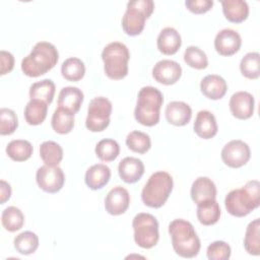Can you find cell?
<instances>
[{"label":"cell","mask_w":260,"mask_h":260,"mask_svg":"<svg viewBox=\"0 0 260 260\" xmlns=\"http://www.w3.org/2000/svg\"><path fill=\"white\" fill-rule=\"evenodd\" d=\"M260 205V183L252 180L240 189L230 191L224 198V206L230 214L236 217L248 215Z\"/></svg>","instance_id":"6da1fadb"},{"label":"cell","mask_w":260,"mask_h":260,"mask_svg":"<svg viewBox=\"0 0 260 260\" xmlns=\"http://www.w3.org/2000/svg\"><path fill=\"white\" fill-rule=\"evenodd\" d=\"M59 53L49 42L37 43L30 54L21 61V70L28 77H39L50 71L58 62Z\"/></svg>","instance_id":"7a4b0ae2"},{"label":"cell","mask_w":260,"mask_h":260,"mask_svg":"<svg viewBox=\"0 0 260 260\" xmlns=\"http://www.w3.org/2000/svg\"><path fill=\"white\" fill-rule=\"evenodd\" d=\"M172 246L177 255L183 258H193L200 251V240L191 222L177 218L169 224Z\"/></svg>","instance_id":"3957f363"},{"label":"cell","mask_w":260,"mask_h":260,"mask_svg":"<svg viewBox=\"0 0 260 260\" xmlns=\"http://www.w3.org/2000/svg\"><path fill=\"white\" fill-rule=\"evenodd\" d=\"M164 103L162 93L153 86H143L137 96V104L134 110L135 120L147 127L156 125L159 122V111Z\"/></svg>","instance_id":"277c9868"},{"label":"cell","mask_w":260,"mask_h":260,"mask_svg":"<svg viewBox=\"0 0 260 260\" xmlns=\"http://www.w3.org/2000/svg\"><path fill=\"white\" fill-rule=\"evenodd\" d=\"M173 186V178L169 173L165 171L153 173L142 189V202L151 208L161 207L168 200Z\"/></svg>","instance_id":"5b68a950"},{"label":"cell","mask_w":260,"mask_h":260,"mask_svg":"<svg viewBox=\"0 0 260 260\" xmlns=\"http://www.w3.org/2000/svg\"><path fill=\"white\" fill-rule=\"evenodd\" d=\"M102 59L104 71L109 78L119 80L127 76L130 53L123 43L112 42L107 45L102 52Z\"/></svg>","instance_id":"8992f818"},{"label":"cell","mask_w":260,"mask_h":260,"mask_svg":"<svg viewBox=\"0 0 260 260\" xmlns=\"http://www.w3.org/2000/svg\"><path fill=\"white\" fill-rule=\"evenodd\" d=\"M152 0H134L127 3V9L122 18V28L126 35L134 37L142 32L145 20L152 14Z\"/></svg>","instance_id":"52a82bcc"},{"label":"cell","mask_w":260,"mask_h":260,"mask_svg":"<svg viewBox=\"0 0 260 260\" xmlns=\"http://www.w3.org/2000/svg\"><path fill=\"white\" fill-rule=\"evenodd\" d=\"M132 228L134 241L139 247L150 249L157 244L159 239L158 221L152 214L146 212L136 214L132 221Z\"/></svg>","instance_id":"ba28073f"},{"label":"cell","mask_w":260,"mask_h":260,"mask_svg":"<svg viewBox=\"0 0 260 260\" xmlns=\"http://www.w3.org/2000/svg\"><path fill=\"white\" fill-rule=\"evenodd\" d=\"M112 103L105 96L93 98L87 108L85 127L91 132H102L110 124Z\"/></svg>","instance_id":"9c48e42d"},{"label":"cell","mask_w":260,"mask_h":260,"mask_svg":"<svg viewBox=\"0 0 260 260\" xmlns=\"http://www.w3.org/2000/svg\"><path fill=\"white\" fill-rule=\"evenodd\" d=\"M251 157L249 145L240 139L228 142L221 149V159L225 166L238 169L246 165Z\"/></svg>","instance_id":"30bf717a"},{"label":"cell","mask_w":260,"mask_h":260,"mask_svg":"<svg viewBox=\"0 0 260 260\" xmlns=\"http://www.w3.org/2000/svg\"><path fill=\"white\" fill-rule=\"evenodd\" d=\"M36 181L38 186L47 193H57L64 185L65 175L58 166H42L38 169L36 174Z\"/></svg>","instance_id":"8fae6325"},{"label":"cell","mask_w":260,"mask_h":260,"mask_svg":"<svg viewBox=\"0 0 260 260\" xmlns=\"http://www.w3.org/2000/svg\"><path fill=\"white\" fill-rule=\"evenodd\" d=\"M182 75L181 65L174 60H160L152 68V76L155 81L165 85L175 84Z\"/></svg>","instance_id":"7c38bea8"},{"label":"cell","mask_w":260,"mask_h":260,"mask_svg":"<svg viewBox=\"0 0 260 260\" xmlns=\"http://www.w3.org/2000/svg\"><path fill=\"white\" fill-rule=\"evenodd\" d=\"M242 45L241 36L237 30L223 28L217 32L214 39V49L221 56H232L236 54Z\"/></svg>","instance_id":"4fadbf2b"},{"label":"cell","mask_w":260,"mask_h":260,"mask_svg":"<svg viewBox=\"0 0 260 260\" xmlns=\"http://www.w3.org/2000/svg\"><path fill=\"white\" fill-rule=\"evenodd\" d=\"M230 111L234 117L247 120L253 116L255 100L248 91H237L230 99Z\"/></svg>","instance_id":"5bb4252c"},{"label":"cell","mask_w":260,"mask_h":260,"mask_svg":"<svg viewBox=\"0 0 260 260\" xmlns=\"http://www.w3.org/2000/svg\"><path fill=\"white\" fill-rule=\"evenodd\" d=\"M129 192L122 186H116L109 191L105 198V208L111 215L123 214L129 207Z\"/></svg>","instance_id":"9a60e30c"},{"label":"cell","mask_w":260,"mask_h":260,"mask_svg":"<svg viewBox=\"0 0 260 260\" xmlns=\"http://www.w3.org/2000/svg\"><path fill=\"white\" fill-rule=\"evenodd\" d=\"M118 173L122 181L127 184L136 183L144 174V165L141 159L133 156L124 157L118 166Z\"/></svg>","instance_id":"2e32d148"},{"label":"cell","mask_w":260,"mask_h":260,"mask_svg":"<svg viewBox=\"0 0 260 260\" xmlns=\"http://www.w3.org/2000/svg\"><path fill=\"white\" fill-rule=\"evenodd\" d=\"M167 121L174 126H185L187 125L192 117L191 107L179 101H174L168 104L165 110Z\"/></svg>","instance_id":"e0dca14e"},{"label":"cell","mask_w":260,"mask_h":260,"mask_svg":"<svg viewBox=\"0 0 260 260\" xmlns=\"http://www.w3.org/2000/svg\"><path fill=\"white\" fill-rule=\"evenodd\" d=\"M201 92L209 100H220L228 90L226 81L217 74H209L203 77L200 82Z\"/></svg>","instance_id":"ac0fdd59"},{"label":"cell","mask_w":260,"mask_h":260,"mask_svg":"<svg viewBox=\"0 0 260 260\" xmlns=\"http://www.w3.org/2000/svg\"><path fill=\"white\" fill-rule=\"evenodd\" d=\"M194 132L203 139H210L217 133L218 127L214 115L206 110L199 111L193 125Z\"/></svg>","instance_id":"d6986e66"},{"label":"cell","mask_w":260,"mask_h":260,"mask_svg":"<svg viewBox=\"0 0 260 260\" xmlns=\"http://www.w3.org/2000/svg\"><path fill=\"white\" fill-rule=\"evenodd\" d=\"M190 194L192 200L196 204H199L216 198V186L211 179L207 177H199L193 182Z\"/></svg>","instance_id":"ffe728a7"},{"label":"cell","mask_w":260,"mask_h":260,"mask_svg":"<svg viewBox=\"0 0 260 260\" xmlns=\"http://www.w3.org/2000/svg\"><path fill=\"white\" fill-rule=\"evenodd\" d=\"M182 45V39L180 34L174 27H165L159 32L156 46L160 53L164 55L176 54Z\"/></svg>","instance_id":"44dd1931"},{"label":"cell","mask_w":260,"mask_h":260,"mask_svg":"<svg viewBox=\"0 0 260 260\" xmlns=\"http://www.w3.org/2000/svg\"><path fill=\"white\" fill-rule=\"evenodd\" d=\"M83 92L76 86L63 87L58 95V107L76 114L83 102Z\"/></svg>","instance_id":"7402d4cb"},{"label":"cell","mask_w":260,"mask_h":260,"mask_svg":"<svg viewBox=\"0 0 260 260\" xmlns=\"http://www.w3.org/2000/svg\"><path fill=\"white\" fill-rule=\"evenodd\" d=\"M111 170L105 164H95L87 169L85 173V184L91 190L104 188L110 181Z\"/></svg>","instance_id":"603a6c76"},{"label":"cell","mask_w":260,"mask_h":260,"mask_svg":"<svg viewBox=\"0 0 260 260\" xmlns=\"http://www.w3.org/2000/svg\"><path fill=\"white\" fill-rule=\"evenodd\" d=\"M221 6L224 17L231 22L240 23L248 18L249 6L244 0H224Z\"/></svg>","instance_id":"cb8c5ba5"},{"label":"cell","mask_w":260,"mask_h":260,"mask_svg":"<svg viewBox=\"0 0 260 260\" xmlns=\"http://www.w3.org/2000/svg\"><path fill=\"white\" fill-rule=\"evenodd\" d=\"M197 205V218L203 225L215 224L220 217V207L215 199L201 202Z\"/></svg>","instance_id":"d4e9b609"},{"label":"cell","mask_w":260,"mask_h":260,"mask_svg":"<svg viewBox=\"0 0 260 260\" xmlns=\"http://www.w3.org/2000/svg\"><path fill=\"white\" fill-rule=\"evenodd\" d=\"M47 113V103L39 100H30L24 108V119L28 125L37 126L45 121Z\"/></svg>","instance_id":"484cf974"},{"label":"cell","mask_w":260,"mask_h":260,"mask_svg":"<svg viewBox=\"0 0 260 260\" xmlns=\"http://www.w3.org/2000/svg\"><path fill=\"white\" fill-rule=\"evenodd\" d=\"M56 91L55 83L51 79H43L35 82L29 87L30 100H39L50 105L53 102Z\"/></svg>","instance_id":"4316f807"},{"label":"cell","mask_w":260,"mask_h":260,"mask_svg":"<svg viewBox=\"0 0 260 260\" xmlns=\"http://www.w3.org/2000/svg\"><path fill=\"white\" fill-rule=\"evenodd\" d=\"M53 130L58 134H67L74 127V114L58 107L52 116L51 120Z\"/></svg>","instance_id":"83f0119b"},{"label":"cell","mask_w":260,"mask_h":260,"mask_svg":"<svg viewBox=\"0 0 260 260\" xmlns=\"http://www.w3.org/2000/svg\"><path fill=\"white\" fill-rule=\"evenodd\" d=\"M244 248L250 255L260 254V219L252 220L247 229L244 238Z\"/></svg>","instance_id":"f1b7e54d"},{"label":"cell","mask_w":260,"mask_h":260,"mask_svg":"<svg viewBox=\"0 0 260 260\" xmlns=\"http://www.w3.org/2000/svg\"><path fill=\"white\" fill-rule=\"evenodd\" d=\"M34 148L29 141L24 139H15L6 146L7 155L14 161L27 160L32 154Z\"/></svg>","instance_id":"f546056e"},{"label":"cell","mask_w":260,"mask_h":260,"mask_svg":"<svg viewBox=\"0 0 260 260\" xmlns=\"http://www.w3.org/2000/svg\"><path fill=\"white\" fill-rule=\"evenodd\" d=\"M40 156L45 165L56 167L63 158V149L55 141H45L40 145Z\"/></svg>","instance_id":"4dcf8cb0"},{"label":"cell","mask_w":260,"mask_h":260,"mask_svg":"<svg viewBox=\"0 0 260 260\" xmlns=\"http://www.w3.org/2000/svg\"><path fill=\"white\" fill-rule=\"evenodd\" d=\"M61 73L68 81H79L85 74L84 63L79 58L70 57L62 63Z\"/></svg>","instance_id":"1f68e13d"},{"label":"cell","mask_w":260,"mask_h":260,"mask_svg":"<svg viewBox=\"0 0 260 260\" xmlns=\"http://www.w3.org/2000/svg\"><path fill=\"white\" fill-rule=\"evenodd\" d=\"M1 222L6 231L14 233L22 228L24 223V215L19 208L8 206L2 212Z\"/></svg>","instance_id":"d6a6232c"},{"label":"cell","mask_w":260,"mask_h":260,"mask_svg":"<svg viewBox=\"0 0 260 260\" xmlns=\"http://www.w3.org/2000/svg\"><path fill=\"white\" fill-rule=\"evenodd\" d=\"M13 244L15 250L19 254L29 255L37 251L39 247V238L34 232L25 231L14 238Z\"/></svg>","instance_id":"836d02e7"},{"label":"cell","mask_w":260,"mask_h":260,"mask_svg":"<svg viewBox=\"0 0 260 260\" xmlns=\"http://www.w3.org/2000/svg\"><path fill=\"white\" fill-rule=\"evenodd\" d=\"M240 70L243 76L257 79L260 76V55L257 52L247 53L241 60Z\"/></svg>","instance_id":"e575fe53"},{"label":"cell","mask_w":260,"mask_h":260,"mask_svg":"<svg viewBox=\"0 0 260 260\" xmlns=\"http://www.w3.org/2000/svg\"><path fill=\"white\" fill-rule=\"evenodd\" d=\"M126 145L133 152L145 153L151 147V140L146 133L135 130L127 135Z\"/></svg>","instance_id":"d590c367"},{"label":"cell","mask_w":260,"mask_h":260,"mask_svg":"<svg viewBox=\"0 0 260 260\" xmlns=\"http://www.w3.org/2000/svg\"><path fill=\"white\" fill-rule=\"evenodd\" d=\"M94 152L101 160L112 161L118 157L120 153V146L116 140L106 138L98 142Z\"/></svg>","instance_id":"8d00e7d4"},{"label":"cell","mask_w":260,"mask_h":260,"mask_svg":"<svg viewBox=\"0 0 260 260\" xmlns=\"http://www.w3.org/2000/svg\"><path fill=\"white\" fill-rule=\"evenodd\" d=\"M184 61L188 66L201 70L208 66V59L206 54L198 47L189 46L184 52Z\"/></svg>","instance_id":"74e56055"},{"label":"cell","mask_w":260,"mask_h":260,"mask_svg":"<svg viewBox=\"0 0 260 260\" xmlns=\"http://www.w3.org/2000/svg\"><path fill=\"white\" fill-rule=\"evenodd\" d=\"M18 127V119L14 111L2 108L0 110V134L10 135Z\"/></svg>","instance_id":"f35d334b"},{"label":"cell","mask_w":260,"mask_h":260,"mask_svg":"<svg viewBox=\"0 0 260 260\" xmlns=\"http://www.w3.org/2000/svg\"><path fill=\"white\" fill-rule=\"evenodd\" d=\"M232 254L231 247L223 241H215L208 245L206 255L209 260H228Z\"/></svg>","instance_id":"ab89813d"},{"label":"cell","mask_w":260,"mask_h":260,"mask_svg":"<svg viewBox=\"0 0 260 260\" xmlns=\"http://www.w3.org/2000/svg\"><path fill=\"white\" fill-rule=\"evenodd\" d=\"M185 5L188 10L195 14H201L209 11L213 6L212 0H187Z\"/></svg>","instance_id":"60d3db41"},{"label":"cell","mask_w":260,"mask_h":260,"mask_svg":"<svg viewBox=\"0 0 260 260\" xmlns=\"http://www.w3.org/2000/svg\"><path fill=\"white\" fill-rule=\"evenodd\" d=\"M0 60H1V75H5L13 69L14 57L11 53L2 50L0 52Z\"/></svg>","instance_id":"b9f144b4"},{"label":"cell","mask_w":260,"mask_h":260,"mask_svg":"<svg viewBox=\"0 0 260 260\" xmlns=\"http://www.w3.org/2000/svg\"><path fill=\"white\" fill-rule=\"evenodd\" d=\"M11 196V187L4 180L0 181V202L4 204Z\"/></svg>","instance_id":"7bdbcfd3"}]
</instances>
